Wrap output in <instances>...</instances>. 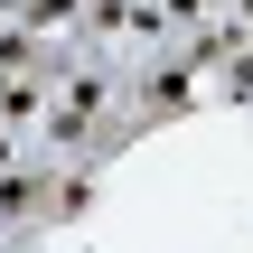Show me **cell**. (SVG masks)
Wrapping results in <instances>:
<instances>
[{"instance_id":"cell-1","label":"cell","mask_w":253,"mask_h":253,"mask_svg":"<svg viewBox=\"0 0 253 253\" xmlns=\"http://www.w3.org/2000/svg\"><path fill=\"white\" fill-rule=\"evenodd\" d=\"M0 169H9V141H0Z\"/></svg>"},{"instance_id":"cell-2","label":"cell","mask_w":253,"mask_h":253,"mask_svg":"<svg viewBox=\"0 0 253 253\" xmlns=\"http://www.w3.org/2000/svg\"><path fill=\"white\" fill-rule=\"evenodd\" d=\"M244 19H253V0H244Z\"/></svg>"}]
</instances>
